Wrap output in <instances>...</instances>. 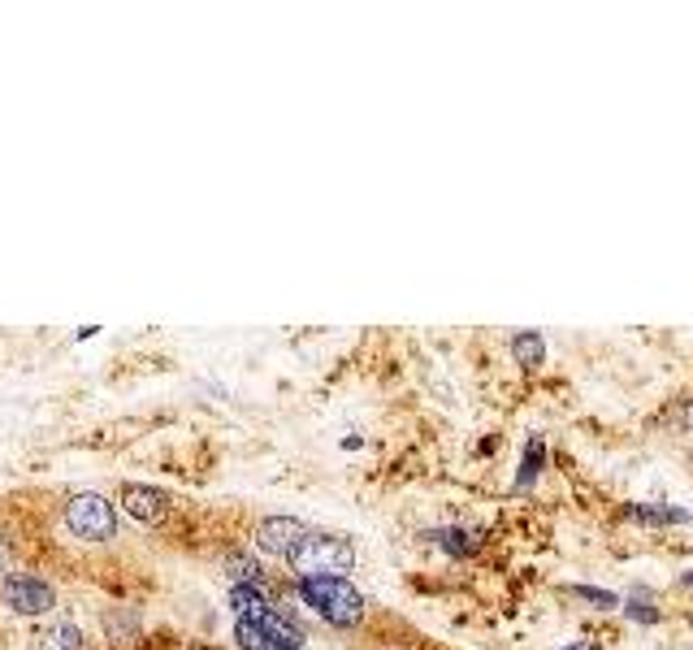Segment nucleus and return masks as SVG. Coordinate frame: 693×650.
<instances>
[{"label":"nucleus","instance_id":"nucleus-4","mask_svg":"<svg viewBox=\"0 0 693 650\" xmlns=\"http://www.w3.org/2000/svg\"><path fill=\"white\" fill-rule=\"evenodd\" d=\"M0 598H5L13 616H48L57 607V590L39 572H9V577H0Z\"/></svg>","mask_w":693,"mask_h":650},{"label":"nucleus","instance_id":"nucleus-1","mask_svg":"<svg viewBox=\"0 0 693 650\" xmlns=\"http://www.w3.org/2000/svg\"><path fill=\"white\" fill-rule=\"evenodd\" d=\"M295 594L304 598V607H312L330 629H360L369 616L364 594L347 577H295Z\"/></svg>","mask_w":693,"mask_h":650},{"label":"nucleus","instance_id":"nucleus-15","mask_svg":"<svg viewBox=\"0 0 693 650\" xmlns=\"http://www.w3.org/2000/svg\"><path fill=\"white\" fill-rule=\"evenodd\" d=\"M624 611H629V616H633L637 624H659V620H663L659 611H655V603H650V594H646V590L629 594V607H624Z\"/></svg>","mask_w":693,"mask_h":650},{"label":"nucleus","instance_id":"nucleus-16","mask_svg":"<svg viewBox=\"0 0 693 650\" xmlns=\"http://www.w3.org/2000/svg\"><path fill=\"white\" fill-rule=\"evenodd\" d=\"M9 564H13V546H9L5 533H0V572H5V577H9Z\"/></svg>","mask_w":693,"mask_h":650},{"label":"nucleus","instance_id":"nucleus-2","mask_svg":"<svg viewBox=\"0 0 693 650\" xmlns=\"http://www.w3.org/2000/svg\"><path fill=\"white\" fill-rule=\"evenodd\" d=\"M356 568V542L347 533H321L312 529L304 546L291 555L295 577H347Z\"/></svg>","mask_w":693,"mask_h":650},{"label":"nucleus","instance_id":"nucleus-13","mask_svg":"<svg viewBox=\"0 0 693 650\" xmlns=\"http://www.w3.org/2000/svg\"><path fill=\"white\" fill-rule=\"evenodd\" d=\"M429 542L434 546H442L447 555H473L477 546H481V533H473V529H434L429 533Z\"/></svg>","mask_w":693,"mask_h":650},{"label":"nucleus","instance_id":"nucleus-6","mask_svg":"<svg viewBox=\"0 0 693 650\" xmlns=\"http://www.w3.org/2000/svg\"><path fill=\"white\" fill-rule=\"evenodd\" d=\"M122 507H126V516H135L139 525H152V529H161L174 516V499L156 486H139V481H126L122 486Z\"/></svg>","mask_w":693,"mask_h":650},{"label":"nucleus","instance_id":"nucleus-18","mask_svg":"<svg viewBox=\"0 0 693 650\" xmlns=\"http://www.w3.org/2000/svg\"><path fill=\"white\" fill-rule=\"evenodd\" d=\"M681 581H685V585H693V572H685V577H681Z\"/></svg>","mask_w":693,"mask_h":650},{"label":"nucleus","instance_id":"nucleus-11","mask_svg":"<svg viewBox=\"0 0 693 650\" xmlns=\"http://www.w3.org/2000/svg\"><path fill=\"white\" fill-rule=\"evenodd\" d=\"M542 468H546V438H542V434H533V438H529V447H525V455H520L516 490H529L533 481L542 477Z\"/></svg>","mask_w":693,"mask_h":650},{"label":"nucleus","instance_id":"nucleus-5","mask_svg":"<svg viewBox=\"0 0 693 650\" xmlns=\"http://www.w3.org/2000/svg\"><path fill=\"white\" fill-rule=\"evenodd\" d=\"M308 533L312 529L304 525V520H295V516H265V520H256L252 538H256V551H265V555L286 559V564H291V555L304 546Z\"/></svg>","mask_w":693,"mask_h":650},{"label":"nucleus","instance_id":"nucleus-9","mask_svg":"<svg viewBox=\"0 0 693 650\" xmlns=\"http://www.w3.org/2000/svg\"><path fill=\"white\" fill-rule=\"evenodd\" d=\"M512 356H516L520 369H529V373L542 369V364H546V338L538 330H520L512 338Z\"/></svg>","mask_w":693,"mask_h":650},{"label":"nucleus","instance_id":"nucleus-3","mask_svg":"<svg viewBox=\"0 0 693 650\" xmlns=\"http://www.w3.org/2000/svg\"><path fill=\"white\" fill-rule=\"evenodd\" d=\"M61 520H65V529L87 546H109L117 538V507H113L109 494H96V490L70 494V499L61 503Z\"/></svg>","mask_w":693,"mask_h":650},{"label":"nucleus","instance_id":"nucleus-14","mask_svg":"<svg viewBox=\"0 0 693 650\" xmlns=\"http://www.w3.org/2000/svg\"><path fill=\"white\" fill-rule=\"evenodd\" d=\"M568 594L581 598V603H590V607H598V611H616L620 607V594L598 590V585H568Z\"/></svg>","mask_w":693,"mask_h":650},{"label":"nucleus","instance_id":"nucleus-8","mask_svg":"<svg viewBox=\"0 0 693 650\" xmlns=\"http://www.w3.org/2000/svg\"><path fill=\"white\" fill-rule=\"evenodd\" d=\"M624 516L637 520V525H689L685 507H668V503H629Z\"/></svg>","mask_w":693,"mask_h":650},{"label":"nucleus","instance_id":"nucleus-10","mask_svg":"<svg viewBox=\"0 0 693 650\" xmlns=\"http://www.w3.org/2000/svg\"><path fill=\"white\" fill-rule=\"evenodd\" d=\"M226 572H230L234 585H269L265 568H260V559L252 551H230L226 555Z\"/></svg>","mask_w":693,"mask_h":650},{"label":"nucleus","instance_id":"nucleus-17","mask_svg":"<svg viewBox=\"0 0 693 650\" xmlns=\"http://www.w3.org/2000/svg\"><path fill=\"white\" fill-rule=\"evenodd\" d=\"M564 650H594V646H590V642H568Z\"/></svg>","mask_w":693,"mask_h":650},{"label":"nucleus","instance_id":"nucleus-7","mask_svg":"<svg viewBox=\"0 0 693 650\" xmlns=\"http://www.w3.org/2000/svg\"><path fill=\"white\" fill-rule=\"evenodd\" d=\"M230 607L234 616H269L273 611V598H269V585H230Z\"/></svg>","mask_w":693,"mask_h":650},{"label":"nucleus","instance_id":"nucleus-12","mask_svg":"<svg viewBox=\"0 0 693 650\" xmlns=\"http://www.w3.org/2000/svg\"><path fill=\"white\" fill-rule=\"evenodd\" d=\"M39 650H83V629L74 620H57L39 633Z\"/></svg>","mask_w":693,"mask_h":650}]
</instances>
